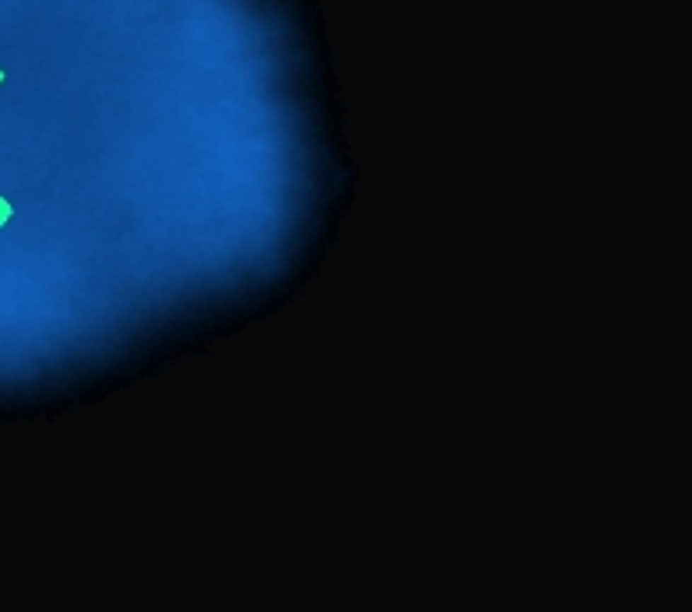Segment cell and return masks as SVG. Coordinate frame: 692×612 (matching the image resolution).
<instances>
[{"label":"cell","mask_w":692,"mask_h":612,"mask_svg":"<svg viewBox=\"0 0 692 612\" xmlns=\"http://www.w3.org/2000/svg\"><path fill=\"white\" fill-rule=\"evenodd\" d=\"M11 215H14V208H11V201L7 198H0V229L11 222Z\"/></svg>","instance_id":"cell-1"},{"label":"cell","mask_w":692,"mask_h":612,"mask_svg":"<svg viewBox=\"0 0 692 612\" xmlns=\"http://www.w3.org/2000/svg\"><path fill=\"white\" fill-rule=\"evenodd\" d=\"M0 81H4V71H0Z\"/></svg>","instance_id":"cell-2"}]
</instances>
